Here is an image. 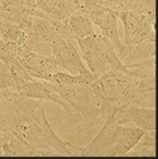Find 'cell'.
I'll return each mask as SVG.
<instances>
[{"label": "cell", "instance_id": "2", "mask_svg": "<svg viewBox=\"0 0 158 159\" xmlns=\"http://www.w3.org/2000/svg\"><path fill=\"white\" fill-rule=\"evenodd\" d=\"M91 88L100 115H108L125 106H146L149 101L154 103L156 79H136L111 70L97 77Z\"/></svg>", "mask_w": 158, "mask_h": 159}, {"label": "cell", "instance_id": "1", "mask_svg": "<svg viewBox=\"0 0 158 159\" xmlns=\"http://www.w3.org/2000/svg\"><path fill=\"white\" fill-rule=\"evenodd\" d=\"M0 114L13 136L35 148L40 157L79 156V147L64 141L52 129L41 101L16 95L0 103Z\"/></svg>", "mask_w": 158, "mask_h": 159}, {"label": "cell", "instance_id": "12", "mask_svg": "<svg viewBox=\"0 0 158 159\" xmlns=\"http://www.w3.org/2000/svg\"><path fill=\"white\" fill-rule=\"evenodd\" d=\"M36 8V0H0V21L18 26L27 32Z\"/></svg>", "mask_w": 158, "mask_h": 159}, {"label": "cell", "instance_id": "21", "mask_svg": "<svg viewBox=\"0 0 158 159\" xmlns=\"http://www.w3.org/2000/svg\"><path fill=\"white\" fill-rule=\"evenodd\" d=\"M97 6L104 7L112 11H120V2L119 0H90Z\"/></svg>", "mask_w": 158, "mask_h": 159}, {"label": "cell", "instance_id": "4", "mask_svg": "<svg viewBox=\"0 0 158 159\" xmlns=\"http://www.w3.org/2000/svg\"><path fill=\"white\" fill-rule=\"evenodd\" d=\"M76 42L87 67L96 76L99 77L111 70L124 73L125 66L107 38L96 34Z\"/></svg>", "mask_w": 158, "mask_h": 159}, {"label": "cell", "instance_id": "5", "mask_svg": "<svg viewBox=\"0 0 158 159\" xmlns=\"http://www.w3.org/2000/svg\"><path fill=\"white\" fill-rule=\"evenodd\" d=\"M119 19L124 27V49H130L156 37V13L119 11Z\"/></svg>", "mask_w": 158, "mask_h": 159}, {"label": "cell", "instance_id": "3", "mask_svg": "<svg viewBox=\"0 0 158 159\" xmlns=\"http://www.w3.org/2000/svg\"><path fill=\"white\" fill-rule=\"evenodd\" d=\"M144 131L136 126L119 124L112 113L88 144L79 147V156L124 157L135 146Z\"/></svg>", "mask_w": 158, "mask_h": 159}, {"label": "cell", "instance_id": "11", "mask_svg": "<svg viewBox=\"0 0 158 159\" xmlns=\"http://www.w3.org/2000/svg\"><path fill=\"white\" fill-rule=\"evenodd\" d=\"M84 0H36L34 14L44 17L55 25L67 26L69 18L82 12Z\"/></svg>", "mask_w": 158, "mask_h": 159}, {"label": "cell", "instance_id": "18", "mask_svg": "<svg viewBox=\"0 0 158 159\" xmlns=\"http://www.w3.org/2000/svg\"><path fill=\"white\" fill-rule=\"evenodd\" d=\"M126 157H156V130L144 131L140 141Z\"/></svg>", "mask_w": 158, "mask_h": 159}, {"label": "cell", "instance_id": "13", "mask_svg": "<svg viewBox=\"0 0 158 159\" xmlns=\"http://www.w3.org/2000/svg\"><path fill=\"white\" fill-rule=\"evenodd\" d=\"M16 91L24 97L38 100L53 102L61 106L66 111H73L72 108L60 97L54 88L53 84L43 80L32 78L31 76L16 87Z\"/></svg>", "mask_w": 158, "mask_h": 159}, {"label": "cell", "instance_id": "17", "mask_svg": "<svg viewBox=\"0 0 158 159\" xmlns=\"http://www.w3.org/2000/svg\"><path fill=\"white\" fill-rule=\"evenodd\" d=\"M2 152L5 157H40L39 152L35 148L17 136H13L3 144Z\"/></svg>", "mask_w": 158, "mask_h": 159}, {"label": "cell", "instance_id": "10", "mask_svg": "<svg viewBox=\"0 0 158 159\" xmlns=\"http://www.w3.org/2000/svg\"><path fill=\"white\" fill-rule=\"evenodd\" d=\"M18 59L32 78L50 81L52 76L61 69L53 58L32 51L25 43L18 47Z\"/></svg>", "mask_w": 158, "mask_h": 159}, {"label": "cell", "instance_id": "14", "mask_svg": "<svg viewBox=\"0 0 158 159\" xmlns=\"http://www.w3.org/2000/svg\"><path fill=\"white\" fill-rule=\"evenodd\" d=\"M111 113L119 124H133L143 131L156 130L155 107L131 105L119 109Z\"/></svg>", "mask_w": 158, "mask_h": 159}, {"label": "cell", "instance_id": "8", "mask_svg": "<svg viewBox=\"0 0 158 159\" xmlns=\"http://www.w3.org/2000/svg\"><path fill=\"white\" fill-rule=\"evenodd\" d=\"M51 57L61 70L73 75L90 74L85 66L77 42L70 33L60 34L51 47Z\"/></svg>", "mask_w": 158, "mask_h": 159}, {"label": "cell", "instance_id": "19", "mask_svg": "<svg viewBox=\"0 0 158 159\" xmlns=\"http://www.w3.org/2000/svg\"><path fill=\"white\" fill-rule=\"evenodd\" d=\"M0 38L6 43H10L19 47L25 43L27 32L18 26L0 21Z\"/></svg>", "mask_w": 158, "mask_h": 159}, {"label": "cell", "instance_id": "9", "mask_svg": "<svg viewBox=\"0 0 158 159\" xmlns=\"http://www.w3.org/2000/svg\"><path fill=\"white\" fill-rule=\"evenodd\" d=\"M53 86L72 110L81 114L88 122L91 118L100 116L91 83H79L67 86H56L53 84Z\"/></svg>", "mask_w": 158, "mask_h": 159}, {"label": "cell", "instance_id": "20", "mask_svg": "<svg viewBox=\"0 0 158 159\" xmlns=\"http://www.w3.org/2000/svg\"><path fill=\"white\" fill-rule=\"evenodd\" d=\"M12 137L13 134L9 125L0 115V156H3V152H2L3 144L7 141H9Z\"/></svg>", "mask_w": 158, "mask_h": 159}, {"label": "cell", "instance_id": "15", "mask_svg": "<svg viewBox=\"0 0 158 159\" xmlns=\"http://www.w3.org/2000/svg\"><path fill=\"white\" fill-rule=\"evenodd\" d=\"M156 58V37L150 38L130 49H124L120 60L124 65H131Z\"/></svg>", "mask_w": 158, "mask_h": 159}, {"label": "cell", "instance_id": "16", "mask_svg": "<svg viewBox=\"0 0 158 159\" xmlns=\"http://www.w3.org/2000/svg\"><path fill=\"white\" fill-rule=\"evenodd\" d=\"M67 29L71 36L75 41L87 38L91 35H96L95 25L90 19L82 12H77L69 18Z\"/></svg>", "mask_w": 158, "mask_h": 159}, {"label": "cell", "instance_id": "7", "mask_svg": "<svg viewBox=\"0 0 158 159\" xmlns=\"http://www.w3.org/2000/svg\"><path fill=\"white\" fill-rule=\"evenodd\" d=\"M82 13L89 18L92 23L100 29V34L111 43L120 58L124 54V46L121 42L118 29L119 12L97 6L90 0H84Z\"/></svg>", "mask_w": 158, "mask_h": 159}, {"label": "cell", "instance_id": "6", "mask_svg": "<svg viewBox=\"0 0 158 159\" xmlns=\"http://www.w3.org/2000/svg\"><path fill=\"white\" fill-rule=\"evenodd\" d=\"M65 33H69L67 26L55 25L48 19L34 14L25 44L32 51L51 57L53 43L60 34Z\"/></svg>", "mask_w": 158, "mask_h": 159}]
</instances>
